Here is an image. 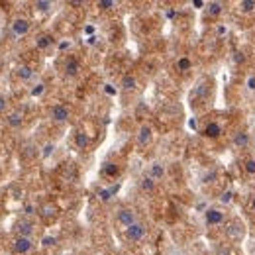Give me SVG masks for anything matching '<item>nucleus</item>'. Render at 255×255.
Here are the masks:
<instances>
[{
  "instance_id": "nucleus-33",
  "label": "nucleus",
  "mask_w": 255,
  "mask_h": 255,
  "mask_svg": "<svg viewBox=\"0 0 255 255\" xmlns=\"http://www.w3.org/2000/svg\"><path fill=\"white\" fill-rule=\"evenodd\" d=\"M250 212L255 216V194L252 196V200H250Z\"/></svg>"
},
{
  "instance_id": "nucleus-34",
  "label": "nucleus",
  "mask_w": 255,
  "mask_h": 255,
  "mask_svg": "<svg viewBox=\"0 0 255 255\" xmlns=\"http://www.w3.org/2000/svg\"><path fill=\"white\" fill-rule=\"evenodd\" d=\"M43 244H45V246H51V244H55V240H53V238H45Z\"/></svg>"
},
{
  "instance_id": "nucleus-10",
  "label": "nucleus",
  "mask_w": 255,
  "mask_h": 255,
  "mask_svg": "<svg viewBox=\"0 0 255 255\" xmlns=\"http://www.w3.org/2000/svg\"><path fill=\"white\" fill-rule=\"evenodd\" d=\"M226 234H228L230 240H242V236H244V228H242V224L238 222V220H234V222L228 224Z\"/></svg>"
},
{
  "instance_id": "nucleus-9",
  "label": "nucleus",
  "mask_w": 255,
  "mask_h": 255,
  "mask_svg": "<svg viewBox=\"0 0 255 255\" xmlns=\"http://www.w3.org/2000/svg\"><path fill=\"white\" fill-rule=\"evenodd\" d=\"M39 216H41L43 220H53V218H57V206L51 204V202L41 204V206H39Z\"/></svg>"
},
{
  "instance_id": "nucleus-31",
  "label": "nucleus",
  "mask_w": 255,
  "mask_h": 255,
  "mask_svg": "<svg viewBox=\"0 0 255 255\" xmlns=\"http://www.w3.org/2000/svg\"><path fill=\"white\" fill-rule=\"evenodd\" d=\"M51 149H55V145H53V143H47V145H45V151H43V155L47 157V155L51 153Z\"/></svg>"
},
{
  "instance_id": "nucleus-5",
  "label": "nucleus",
  "mask_w": 255,
  "mask_h": 255,
  "mask_svg": "<svg viewBox=\"0 0 255 255\" xmlns=\"http://www.w3.org/2000/svg\"><path fill=\"white\" fill-rule=\"evenodd\" d=\"M33 248V242L32 238H24V236H18L14 242H12V250L16 252L18 255H26L30 254Z\"/></svg>"
},
{
  "instance_id": "nucleus-6",
  "label": "nucleus",
  "mask_w": 255,
  "mask_h": 255,
  "mask_svg": "<svg viewBox=\"0 0 255 255\" xmlns=\"http://www.w3.org/2000/svg\"><path fill=\"white\" fill-rule=\"evenodd\" d=\"M151 139H153V129H151V126H149V124L139 126L137 133H135V141H137V145H139V147H145V145L151 143Z\"/></svg>"
},
{
  "instance_id": "nucleus-16",
  "label": "nucleus",
  "mask_w": 255,
  "mask_h": 255,
  "mask_svg": "<svg viewBox=\"0 0 255 255\" xmlns=\"http://www.w3.org/2000/svg\"><path fill=\"white\" fill-rule=\"evenodd\" d=\"M16 75H18V79H22V81H30L33 77V69L30 65H22V67H18Z\"/></svg>"
},
{
  "instance_id": "nucleus-14",
  "label": "nucleus",
  "mask_w": 255,
  "mask_h": 255,
  "mask_svg": "<svg viewBox=\"0 0 255 255\" xmlns=\"http://www.w3.org/2000/svg\"><path fill=\"white\" fill-rule=\"evenodd\" d=\"M202 133H204L206 137H220V133H222V126H220V124H216V122H210V124H206V126H204Z\"/></svg>"
},
{
  "instance_id": "nucleus-18",
  "label": "nucleus",
  "mask_w": 255,
  "mask_h": 255,
  "mask_svg": "<svg viewBox=\"0 0 255 255\" xmlns=\"http://www.w3.org/2000/svg\"><path fill=\"white\" fill-rule=\"evenodd\" d=\"M139 187H141V191H143V192H151L153 189H155V181H153L149 175H145V177H141Z\"/></svg>"
},
{
  "instance_id": "nucleus-1",
  "label": "nucleus",
  "mask_w": 255,
  "mask_h": 255,
  "mask_svg": "<svg viewBox=\"0 0 255 255\" xmlns=\"http://www.w3.org/2000/svg\"><path fill=\"white\" fill-rule=\"evenodd\" d=\"M30 20L28 18H24V16H18V18H14L12 20V24H10V30H12V35L14 37H24V35H28L30 32Z\"/></svg>"
},
{
  "instance_id": "nucleus-3",
  "label": "nucleus",
  "mask_w": 255,
  "mask_h": 255,
  "mask_svg": "<svg viewBox=\"0 0 255 255\" xmlns=\"http://www.w3.org/2000/svg\"><path fill=\"white\" fill-rule=\"evenodd\" d=\"M116 222L120 224V226H124V230L129 228L131 224L137 222L135 210H131V208H118V210H116Z\"/></svg>"
},
{
  "instance_id": "nucleus-13",
  "label": "nucleus",
  "mask_w": 255,
  "mask_h": 255,
  "mask_svg": "<svg viewBox=\"0 0 255 255\" xmlns=\"http://www.w3.org/2000/svg\"><path fill=\"white\" fill-rule=\"evenodd\" d=\"M16 232L18 236H24V238H30L33 232V224L30 220H22V222L16 224Z\"/></svg>"
},
{
  "instance_id": "nucleus-26",
  "label": "nucleus",
  "mask_w": 255,
  "mask_h": 255,
  "mask_svg": "<svg viewBox=\"0 0 255 255\" xmlns=\"http://www.w3.org/2000/svg\"><path fill=\"white\" fill-rule=\"evenodd\" d=\"M33 6H35V10H39V12H47L49 8H53V2H35Z\"/></svg>"
},
{
  "instance_id": "nucleus-28",
  "label": "nucleus",
  "mask_w": 255,
  "mask_h": 255,
  "mask_svg": "<svg viewBox=\"0 0 255 255\" xmlns=\"http://www.w3.org/2000/svg\"><path fill=\"white\" fill-rule=\"evenodd\" d=\"M43 91H45V85H43V83H37V85H35V87L32 89V95L33 96H39L41 93H43Z\"/></svg>"
},
{
  "instance_id": "nucleus-15",
  "label": "nucleus",
  "mask_w": 255,
  "mask_h": 255,
  "mask_svg": "<svg viewBox=\"0 0 255 255\" xmlns=\"http://www.w3.org/2000/svg\"><path fill=\"white\" fill-rule=\"evenodd\" d=\"M6 122H8V126L10 128H18V126H22L24 116H22V112H10L8 118H6Z\"/></svg>"
},
{
  "instance_id": "nucleus-30",
  "label": "nucleus",
  "mask_w": 255,
  "mask_h": 255,
  "mask_svg": "<svg viewBox=\"0 0 255 255\" xmlns=\"http://www.w3.org/2000/svg\"><path fill=\"white\" fill-rule=\"evenodd\" d=\"M234 198V192L232 191H226V192H222V202H230Z\"/></svg>"
},
{
  "instance_id": "nucleus-20",
  "label": "nucleus",
  "mask_w": 255,
  "mask_h": 255,
  "mask_svg": "<svg viewBox=\"0 0 255 255\" xmlns=\"http://www.w3.org/2000/svg\"><path fill=\"white\" fill-rule=\"evenodd\" d=\"M75 143H77L79 149H85V147L89 145V135H87L85 131H79V133L75 135Z\"/></svg>"
},
{
  "instance_id": "nucleus-29",
  "label": "nucleus",
  "mask_w": 255,
  "mask_h": 255,
  "mask_svg": "<svg viewBox=\"0 0 255 255\" xmlns=\"http://www.w3.org/2000/svg\"><path fill=\"white\" fill-rule=\"evenodd\" d=\"M98 6H100V8H104V10H110V8H114V6H116V2L106 0V2H98Z\"/></svg>"
},
{
  "instance_id": "nucleus-22",
  "label": "nucleus",
  "mask_w": 255,
  "mask_h": 255,
  "mask_svg": "<svg viewBox=\"0 0 255 255\" xmlns=\"http://www.w3.org/2000/svg\"><path fill=\"white\" fill-rule=\"evenodd\" d=\"M244 171L248 173V175H255V157H248V159L244 161Z\"/></svg>"
},
{
  "instance_id": "nucleus-36",
  "label": "nucleus",
  "mask_w": 255,
  "mask_h": 255,
  "mask_svg": "<svg viewBox=\"0 0 255 255\" xmlns=\"http://www.w3.org/2000/svg\"><path fill=\"white\" fill-rule=\"evenodd\" d=\"M0 67H2V61H0Z\"/></svg>"
},
{
  "instance_id": "nucleus-2",
  "label": "nucleus",
  "mask_w": 255,
  "mask_h": 255,
  "mask_svg": "<svg viewBox=\"0 0 255 255\" xmlns=\"http://www.w3.org/2000/svg\"><path fill=\"white\" fill-rule=\"evenodd\" d=\"M145 234H147V228H145V224L141 222L131 224L129 228L124 230V236H126L128 242H141L145 238Z\"/></svg>"
},
{
  "instance_id": "nucleus-11",
  "label": "nucleus",
  "mask_w": 255,
  "mask_h": 255,
  "mask_svg": "<svg viewBox=\"0 0 255 255\" xmlns=\"http://www.w3.org/2000/svg\"><path fill=\"white\" fill-rule=\"evenodd\" d=\"M79 71H81L79 59L69 57V59L65 61V75H67V77H77V75H79Z\"/></svg>"
},
{
  "instance_id": "nucleus-12",
  "label": "nucleus",
  "mask_w": 255,
  "mask_h": 255,
  "mask_svg": "<svg viewBox=\"0 0 255 255\" xmlns=\"http://www.w3.org/2000/svg\"><path fill=\"white\" fill-rule=\"evenodd\" d=\"M53 35L51 33H39L37 37H35V47L37 49H47L49 45H53Z\"/></svg>"
},
{
  "instance_id": "nucleus-35",
  "label": "nucleus",
  "mask_w": 255,
  "mask_h": 255,
  "mask_svg": "<svg viewBox=\"0 0 255 255\" xmlns=\"http://www.w3.org/2000/svg\"><path fill=\"white\" fill-rule=\"evenodd\" d=\"M173 255H185V254H181V252H173Z\"/></svg>"
},
{
  "instance_id": "nucleus-8",
  "label": "nucleus",
  "mask_w": 255,
  "mask_h": 255,
  "mask_svg": "<svg viewBox=\"0 0 255 255\" xmlns=\"http://www.w3.org/2000/svg\"><path fill=\"white\" fill-rule=\"evenodd\" d=\"M49 116H51V120H53V122L63 124V122L69 120V108L63 106V104H55V106L49 110Z\"/></svg>"
},
{
  "instance_id": "nucleus-7",
  "label": "nucleus",
  "mask_w": 255,
  "mask_h": 255,
  "mask_svg": "<svg viewBox=\"0 0 255 255\" xmlns=\"http://www.w3.org/2000/svg\"><path fill=\"white\" fill-rule=\"evenodd\" d=\"M204 222L208 226H218V224L224 222V210L222 208H216V206H210L206 208L204 212Z\"/></svg>"
},
{
  "instance_id": "nucleus-32",
  "label": "nucleus",
  "mask_w": 255,
  "mask_h": 255,
  "mask_svg": "<svg viewBox=\"0 0 255 255\" xmlns=\"http://www.w3.org/2000/svg\"><path fill=\"white\" fill-rule=\"evenodd\" d=\"M6 110V96L0 95V112H4Z\"/></svg>"
},
{
  "instance_id": "nucleus-23",
  "label": "nucleus",
  "mask_w": 255,
  "mask_h": 255,
  "mask_svg": "<svg viewBox=\"0 0 255 255\" xmlns=\"http://www.w3.org/2000/svg\"><path fill=\"white\" fill-rule=\"evenodd\" d=\"M222 2H210V4H208V14H210V16H218V14H220V12H222Z\"/></svg>"
},
{
  "instance_id": "nucleus-17",
  "label": "nucleus",
  "mask_w": 255,
  "mask_h": 255,
  "mask_svg": "<svg viewBox=\"0 0 255 255\" xmlns=\"http://www.w3.org/2000/svg\"><path fill=\"white\" fill-rule=\"evenodd\" d=\"M102 175H106V177H116V175H118V165L112 163V161H106V163L102 165Z\"/></svg>"
},
{
  "instance_id": "nucleus-4",
  "label": "nucleus",
  "mask_w": 255,
  "mask_h": 255,
  "mask_svg": "<svg viewBox=\"0 0 255 255\" xmlns=\"http://www.w3.org/2000/svg\"><path fill=\"white\" fill-rule=\"evenodd\" d=\"M250 143H252V133H250L248 129H240V131H236L234 137H232V145H234L236 149H248Z\"/></svg>"
},
{
  "instance_id": "nucleus-21",
  "label": "nucleus",
  "mask_w": 255,
  "mask_h": 255,
  "mask_svg": "<svg viewBox=\"0 0 255 255\" xmlns=\"http://www.w3.org/2000/svg\"><path fill=\"white\" fill-rule=\"evenodd\" d=\"M137 87V81H135V77H131V75H126L124 79H122V89L124 91H133Z\"/></svg>"
},
{
  "instance_id": "nucleus-24",
  "label": "nucleus",
  "mask_w": 255,
  "mask_h": 255,
  "mask_svg": "<svg viewBox=\"0 0 255 255\" xmlns=\"http://www.w3.org/2000/svg\"><path fill=\"white\" fill-rule=\"evenodd\" d=\"M246 91L248 93H255V73L246 77Z\"/></svg>"
},
{
  "instance_id": "nucleus-25",
  "label": "nucleus",
  "mask_w": 255,
  "mask_h": 255,
  "mask_svg": "<svg viewBox=\"0 0 255 255\" xmlns=\"http://www.w3.org/2000/svg\"><path fill=\"white\" fill-rule=\"evenodd\" d=\"M177 69H179V71H189V69H191V59H189V57H181V59L177 61Z\"/></svg>"
},
{
  "instance_id": "nucleus-19",
  "label": "nucleus",
  "mask_w": 255,
  "mask_h": 255,
  "mask_svg": "<svg viewBox=\"0 0 255 255\" xmlns=\"http://www.w3.org/2000/svg\"><path fill=\"white\" fill-rule=\"evenodd\" d=\"M163 173H165V169H163V165H161V163H153V165H151V169H149V177H151L153 181L163 179Z\"/></svg>"
},
{
  "instance_id": "nucleus-27",
  "label": "nucleus",
  "mask_w": 255,
  "mask_h": 255,
  "mask_svg": "<svg viewBox=\"0 0 255 255\" xmlns=\"http://www.w3.org/2000/svg\"><path fill=\"white\" fill-rule=\"evenodd\" d=\"M240 6H242V12H252V10H255V2H252V0L242 2Z\"/></svg>"
}]
</instances>
